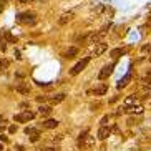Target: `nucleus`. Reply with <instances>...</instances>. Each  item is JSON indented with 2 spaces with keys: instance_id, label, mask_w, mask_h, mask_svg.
I'll return each instance as SVG.
<instances>
[{
  "instance_id": "obj_32",
  "label": "nucleus",
  "mask_w": 151,
  "mask_h": 151,
  "mask_svg": "<svg viewBox=\"0 0 151 151\" xmlns=\"http://www.w3.org/2000/svg\"><path fill=\"white\" fill-rule=\"evenodd\" d=\"M14 57L17 58V60H20V58H22V57H20V52H18V50H15V52H14Z\"/></svg>"
},
{
  "instance_id": "obj_8",
  "label": "nucleus",
  "mask_w": 151,
  "mask_h": 151,
  "mask_svg": "<svg viewBox=\"0 0 151 151\" xmlns=\"http://www.w3.org/2000/svg\"><path fill=\"white\" fill-rule=\"evenodd\" d=\"M106 50H108V45H106V43H101V42H100L98 45H95L93 57H95V58H96V57H101V55L106 52Z\"/></svg>"
},
{
  "instance_id": "obj_11",
  "label": "nucleus",
  "mask_w": 151,
  "mask_h": 151,
  "mask_svg": "<svg viewBox=\"0 0 151 151\" xmlns=\"http://www.w3.org/2000/svg\"><path fill=\"white\" fill-rule=\"evenodd\" d=\"M136 103H138V96H134V95H129V96L124 98L123 106H124V108H131V106H134Z\"/></svg>"
},
{
  "instance_id": "obj_23",
  "label": "nucleus",
  "mask_w": 151,
  "mask_h": 151,
  "mask_svg": "<svg viewBox=\"0 0 151 151\" xmlns=\"http://www.w3.org/2000/svg\"><path fill=\"white\" fill-rule=\"evenodd\" d=\"M143 86L146 90H151V76H145L143 78Z\"/></svg>"
},
{
  "instance_id": "obj_25",
  "label": "nucleus",
  "mask_w": 151,
  "mask_h": 151,
  "mask_svg": "<svg viewBox=\"0 0 151 151\" xmlns=\"http://www.w3.org/2000/svg\"><path fill=\"white\" fill-rule=\"evenodd\" d=\"M23 131H25V134H28V136H30V134H33V133H35V131H38V129L32 128V126H27V128L23 129Z\"/></svg>"
},
{
  "instance_id": "obj_28",
  "label": "nucleus",
  "mask_w": 151,
  "mask_h": 151,
  "mask_svg": "<svg viewBox=\"0 0 151 151\" xmlns=\"http://www.w3.org/2000/svg\"><path fill=\"white\" fill-rule=\"evenodd\" d=\"M103 10H105V5H98L96 9H95V14H101Z\"/></svg>"
},
{
  "instance_id": "obj_38",
  "label": "nucleus",
  "mask_w": 151,
  "mask_h": 151,
  "mask_svg": "<svg viewBox=\"0 0 151 151\" xmlns=\"http://www.w3.org/2000/svg\"><path fill=\"white\" fill-rule=\"evenodd\" d=\"M146 76H151V68L148 70V73H146Z\"/></svg>"
},
{
  "instance_id": "obj_42",
  "label": "nucleus",
  "mask_w": 151,
  "mask_h": 151,
  "mask_svg": "<svg viewBox=\"0 0 151 151\" xmlns=\"http://www.w3.org/2000/svg\"><path fill=\"white\" fill-rule=\"evenodd\" d=\"M0 150H4V146H2V145H0Z\"/></svg>"
},
{
  "instance_id": "obj_24",
  "label": "nucleus",
  "mask_w": 151,
  "mask_h": 151,
  "mask_svg": "<svg viewBox=\"0 0 151 151\" xmlns=\"http://www.w3.org/2000/svg\"><path fill=\"white\" fill-rule=\"evenodd\" d=\"M38 139H40V131H35V133L33 134H30V141H38Z\"/></svg>"
},
{
  "instance_id": "obj_1",
  "label": "nucleus",
  "mask_w": 151,
  "mask_h": 151,
  "mask_svg": "<svg viewBox=\"0 0 151 151\" xmlns=\"http://www.w3.org/2000/svg\"><path fill=\"white\" fill-rule=\"evenodd\" d=\"M33 118H35V113L30 111V110H25V111H22V113H18V115L14 116V120L17 121V123H25V121L33 120Z\"/></svg>"
},
{
  "instance_id": "obj_34",
  "label": "nucleus",
  "mask_w": 151,
  "mask_h": 151,
  "mask_svg": "<svg viewBox=\"0 0 151 151\" xmlns=\"http://www.w3.org/2000/svg\"><path fill=\"white\" fill-rule=\"evenodd\" d=\"M42 151H58L57 148H45V150H42Z\"/></svg>"
},
{
  "instance_id": "obj_9",
  "label": "nucleus",
  "mask_w": 151,
  "mask_h": 151,
  "mask_svg": "<svg viewBox=\"0 0 151 151\" xmlns=\"http://www.w3.org/2000/svg\"><path fill=\"white\" fill-rule=\"evenodd\" d=\"M129 81H131V70H128V73H126V75H124L123 78H120V80H118V85H116V88H118V90L124 88V86H126V85H128Z\"/></svg>"
},
{
  "instance_id": "obj_41",
  "label": "nucleus",
  "mask_w": 151,
  "mask_h": 151,
  "mask_svg": "<svg viewBox=\"0 0 151 151\" xmlns=\"http://www.w3.org/2000/svg\"><path fill=\"white\" fill-rule=\"evenodd\" d=\"M2 131H4V126H0V133H2Z\"/></svg>"
},
{
  "instance_id": "obj_15",
  "label": "nucleus",
  "mask_w": 151,
  "mask_h": 151,
  "mask_svg": "<svg viewBox=\"0 0 151 151\" xmlns=\"http://www.w3.org/2000/svg\"><path fill=\"white\" fill-rule=\"evenodd\" d=\"M126 111L131 113V115H143V106L134 105V106H131V108H126Z\"/></svg>"
},
{
  "instance_id": "obj_2",
  "label": "nucleus",
  "mask_w": 151,
  "mask_h": 151,
  "mask_svg": "<svg viewBox=\"0 0 151 151\" xmlns=\"http://www.w3.org/2000/svg\"><path fill=\"white\" fill-rule=\"evenodd\" d=\"M88 62H90V57H85V58H81L80 62H78V63L75 65V67H73V68L70 70V73H71L73 76H76L78 73H81V71L85 70V67L88 65Z\"/></svg>"
},
{
  "instance_id": "obj_33",
  "label": "nucleus",
  "mask_w": 151,
  "mask_h": 151,
  "mask_svg": "<svg viewBox=\"0 0 151 151\" xmlns=\"http://www.w3.org/2000/svg\"><path fill=\"white\" fill-rule=\"evenodd\" d=\"M0 50H2V52H5V50H7V45H5V42H2V43H0Z\"/></svg>"
},
{
  "instance_id": "obj_26",
  "label": "nucleus",
  "mask_w": 151,
  "mask_h": 151,
  "mask_svg": "<svg viewBox=\"0 0 151 151\" xmlns=\"http://www.w3.org/2000/svg\"><path fill=\"white\" fill-rule=\"evenodd\" d=\"M62 139H63V134H57V136L52 138V141H53V143H60Z\"/></svg>"
},
{
  "instance_id": "obj_17",
  "label": "nucleus",
  "mask_w": 151,
  "mask_h": 151,
  "mask_svg": "<svg viewBox=\"0 0 151 151\" xmlns=\"http://www.w3.org/2000/svg\"><path fill=\"white\" fill-rule=\"evenodd\" d=\"M76 55H78V48H76V47H70V48L65 52V57L67 58H75Z\"/></svg>"
},
{
  "instance_id": "obj_31",
  "label": "nucleus",
  "mask_w": 151,
  "mask_h": 151,
  "mask_svg": "<svg viewBox=\"0 0 151 151\" xmlns=\"http://www.w3.org/2000/svg\"><path fill=\"white\" fill-rule=\"evenodd\" d=\"M15 131H17V126H15V124H12V126L9 128V133H15Z\"/></svg>"
},
{
  "instance_id": "obj_35",
  "label": "nucleus",
  "mask_w": 151,
  "mask_h": 151,
  "mask_svg": "<svg viewBox=\"0 0 151 151\" xmlns=\"http://www.w3.org/2000/svg\"><path fill=\"white\" fill-rule=\"evenodd\" d=\"M0 141H7V136H5V134H0Z\"/></svg>"
},
{
  "instance_id": "obj_19",
  "label": "nucleus",
  "mask_w": 151,
  "mask_h": 151,
  "mask_svg": "<svg viewBox=\"0 0 151 151\" xmlns=\"http://www.w3.org/2000/svg\"><path fill=\"white\" fill-rule=\"evenodd\" d=\"M57 126H58L57 120H47L43 123V128H47V129H53V128H57Z\"/></svg>"
},
{
  "instance_id": "obj_18",
  "label": "nucleus",
  "mask_w": 151,
  "mask_h": 151,
  "mask_svg": "<svg viewBox=\"0 0 151 151\" xmlns=\"http://www.w3.org/2000/svg\"><path fill=\"white\" fill-rule=\"evenodd\" d=\"M50 113H52V106H45V105H42V106L38 108V115L40 116H48Z\"/></svg>"
},
{
  "instance_id": "obj_4",
  "label": "nucleus",
  "mask_w": 151,
  "mask_h": 151,
  "mask_svg": "<svg viewBox=\"0 0 151 151\" xmlns=\"http://www.w3.org/2000/svg\"><path fill=\"white\" fill-rule=\"evenodd\" d=\"M115 65L116 63L113 62V63H110V65H105V67L101 68V71L98 73V80H106L108 76L113 73V68H115Z\"/></svg>"
},
{
  "instance_id": "obj_10",
  "label": "nucleus",
  "mask_w": 151,
  "mask_h": 151,
  "mask_svg": "<svg viewBox=\"0 0 151 151\" xmlns=\"http://www.w3.org/2000/svg\"><path fill=\"white\" fill-rule=\"evenodd\" d=\"M71 18H73V12H65V14L60 15V18H58V25H67Z\"/></svg>"
},
{
  "instance_id": "obj_39",
  "label": "nucleus",
  "mask_w": 151,
  "mask_h": 151,
  "mask_svg": "<svg viewBox=\"0 0 151 151\" xmlns=\"http://www.w3.org/2000/svg\"><path fill=\"white\" fill-rule=\"evenodd\" d=\"M0 121H2V123H5V118H4V116H0Z\"/></svg>"
},
{
  "instance_id": "obj_16",
  "label": "nucleus",
  "mask_w": 151,
  "mask_h": 151,
  "mask_svg": "<svg viewBox=\"0 0 151 151\" xmlns=\"http://www.w3.org/2000/svg\"><path fill=\"white\" fill-rule=\"evenodd\" d=\"M106 91H108V86H106V85H100L98 88L93 90V93L96 95V96H101V95H105Z\"/></svg>"
},
{
  "instance_id": "obj_40",
  "label": "nucleus",
  "mask_w": 151,
  "mask_h": 151,
  "mask_svg": "<svg viewBox=\"0 0 151 151\" xmlns=\"http://www.w3.org/2000/svg\"><path fill=\"white\" fill-rule=\"evenodd\" d=\"M2 42H4V38H2V32H0V43H2Z\"/></svg>"
},
{
  "instance_id": "obj_6",
  "label": "nucleus",
  "mask_w": 151,
  "mask_h": 151,
  "mask_svg": "<svg viewBox=\"0 0 151 151\" xmlns=\"http://www.w3.org/2000/svg\"><path fill=\"white\" fill-rule=\"evenodd\" d=\"M111 133H113V129H111L108 124H101L100 129H98V139H106Z\"/></svg>"
},
{
  "instance_id": "obj_27",
  "label": "nucleus",
  "mask_w": 151,
  "mask_h": 151,
  "mask_svg": "<svg viewBox=\"0 0 151 151\" xmlns=\"http://www.w3.org/2000/svg\"><path fill=\"white\" fill-rule=\"evenodd\" d=\"M108 121H110V116L105 115V116L101 118V120H100V124H108Z\"/></svg>"
},
{
  "instance_id": "obj_14",
  "label": "nucleus",
  "mask_w": 151,
  "mask_h": 151,
  "mask_svg": "<svg viewBox=\"0 0 151 151\" xmlns=\"http://www.w3.org/2000/svg\"><path fill=\"white\" fill-rule=\"evenodd\" d=\"M63 100H65V93H57L55 96L50 98V101H52V105H58V103H62Z\"/></svg>"
},
{
  "instance_id": "obj_12",
  "label": "nucleus",
  "mask_w": 151,
  "mask_h": 151,
  "mask_svg": "<svg viewBox=\"0 0 151 151\" xmlns=\"http://www.w3.org/2000/svg\"><path fill=\"white\" fill-rule=\"evenodd\" d=\"M15 90H17L20 95H28V93H30V85H28V83H18Z\"/></svg>"
},
{
  "instance_id": "obj_30",
  "label": "nucleus",
  "mask_w": 151,
  "mask_h": 151,
  "mask_svg": "<svg viewBox=\"0 0 151 151\" xmlns=\"http://www.w3.org/2000/svg\"><path fill=\"white\" fill-rule=\"evenodd\" d=\"M45 100H47V96H42V95H40V96H37V101H38V103H43Z\"/></svg>"
},
{
  "instance_id": "obj_29",
  "label": "nucleus",
  "mask_w": 151,
  "mask_h": 151,
  "mask_svg": "<svg viewBox=\"0 0 151 151\" xmlns=\"http://www.w3.org/2000/svg\"><path fill=\"white\" fill-rule=\"evenodd\" d=\"M143 52H151V43H148V45H145V47H143Z\"/></svg>"
},
{
  "instance_id": "obj_22",
  "label": "nucleus",
  "mask_w": 151,
  "mask_h": 151,
  "mask_svg": "<svg viewBox=\"0 0 151 151\" xmlns=\"http://www.w3.org/2000/svg\"><path fill=\"white\" fill-rule=\"evenodd\" d=\"M9 65H10V62H9V60H5V58H4V60L0 62V73H4V71L7 70V68H9Z\"/></svg>"
},
{
  "instance_id": "obj_20",
  "label": "nucleus",
  "mask_w": 151,
  "mask_h": 151,
  "mask_svg": "<svg viewBox=\"0 0 151 151\" xmlns=\"http://www.w3.org/2000/svg\"><path fill=\"white\" fill-rule=\"evenodd\" d=\"M4 37H5V40L9 42V43H15V42H17V38L10 33V30H4Z\"/></svg>"
},
{
  "instance_id": "obj_36",
  "label": "nucleus",
  "mask_w": 151,
  "mask_h": 151,
  "mask_svg": "<svg viewBox=\"0 0 151 151\" xmlns=\"http://www.w3.org/2000/svg\"><path fill=\"white\" fill-rule=\"evenodd\" d=\"M23 75H25V73H23V71H17V76H18V78H22Z\"/></svg>"
},
{
  "instance_id": "obj_21",
  "label": "nucleus",
  "mask_w": 151,
  "mask_h": 151,
  "mask_svg": "<svg viewBox=\"0 0 151 151\" xmlns=\"http://www.w3.org/2000/svg\"><path fill=\"white\" fill-rule=\"evenodd\" d=\"M110 28H111V23L108 22L106 25H103V27L100 28V32H98V33H100V35H101V37H105V35H106V33H108V32H110Z\"/></svg>"
},
{
  "instance_id": "obj_13",
  "label": "nucleus",
  "mask_w": 151,
  "mask_h": 151,
  "mask_svg": "<svg viewBox=\"0 0 151 151\" xmlns=\"http://www.w3.org/2000/svg\"><path fill=\"white\" fill-rule=\"evenodd\" d=\"M124 53H126V50H124V48H113L110 52V55L115 58V60H116V58H120V57H123Z\"/></svg>"
},
{
  "instance_id": "obj_5",
  "label": "nucleus",
  "mask_w": 151,
  "mask_h": 151,
  "mask_svg": "<svg viewBox=\"0 0 151 151\" xmlns=\"http://www.w3.org/2000/svg\"><path fill=\"white\" fill-rule=\"evenodd\" d=\"M17 20L20 23H30V25H33V23L37 22V18H35V15L33 14H20V15H17Z\"/></svg>"
},
{
  "instance_id": "obj_37",
  "label": "nucleus",
  "mask_w": 151,
  "mask_h": 151,
  "mask_svg": "<svg viewBox=\"0 0 151 151\" xmlns=\"http://www.w3.org/2000/svg\"><path fill=\"white\" fill-rule=\"evenodd\" d=\"M28 0H18V4H27Z\"/></svg>"
},
{
  "instance_id": "obj_3",
  "label": "nucleus",
  "mask_w": 151,
  "mask_h": 151,
  "mask_svg": "<svg viewBox=\"0 0 151 151\" xmlns=\"http://www.w3.org/2000/svg\"><path fill=\"white\" fill-rule=\"evenodd\" d=\"M103 37L98 33V32H91V33H86L85 37V45H98L101 42Z\"/></svg>"
},
{
  "instance_id": "obj_7",
  "label": "nucleus",
  "mask_w": 151,
  "mask_h": 151,
  "mask_svg": "<svg viewBox=\"0 0 151 151\" xmlns=\"http://www.w3.org/2000/svg\"><path fill=\"white\" fill-rule=\"evenodd\" d=\"M78 143H80V146L81 148H91L95 145V138L93 136H90V134H86L85 138H81V139H78Z\"/></svg>"
}]
</instances>
